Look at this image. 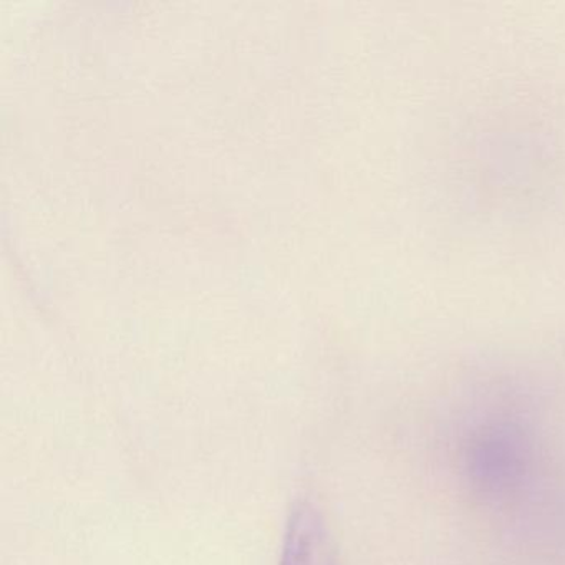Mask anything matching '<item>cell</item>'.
Returning <instances> with one entry per match:
<instances>
[{"label": "cell", "mask_w": 565, "mask_h": 565, "mask_svg": "<svg viewBox=\"0 0 565 565\" xmlns=\"http://www.w3.org/2000/svg\"><path fill=\"white\" fill-rule=\"evenodd\" d=\"M280 565H337L329 527L307 499H299L290 509Z\"/></svg>", "instance_id": "obj_2"}, {"label": "cell", "mask_w": 565, "mask_h": 565, "mask_svg": "<svg viewBox=\"0 0 565 565\" xmlns=\"http://www.w3.org/2000/svg\"><path fill=\"white\" fill-rule=\"evenodd\" d=\"M531 459V441L521 426L492 423L472 435L466 448V472L476 491L504 498L524 482Z\"/></svg>", "instance_id": "obj_1"}]
</instances>
